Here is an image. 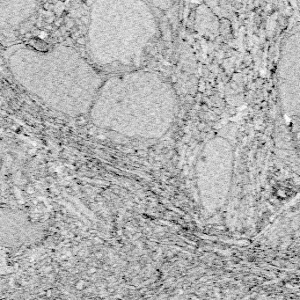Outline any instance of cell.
<instances>
[{
    "instance_id": "6",
    "label": "cell",
    "mask_w": 300,
    "mask_h": 300,
    "mask_svg": "<svg viewBox=\"0 0 300 300\" xmlns=\"http://www.w3.org/2000/svg\"><path fill=\"white\" fill-rule=\"evenodd\" d=\"M258 300H271L270 298H261V299H258Z\"/></svg>"
},
{
    "instance_id": "7",
    "label": "cell",
    "mask_w": 300,
    "mask_h": 300,
    "mask_svg": "<svg viewBox=\"0 0 300 300\" xmlns=\"http://www.w3.org/2000/svg\"><path fill=\"white\" fill-rule=\"evenodd\" d=\"M57 300H61V299H57Z\"/></svg>"
},
{
    "instance_id": "2",
    "label": "cell",
    "mask_w": 300,
    "mask_h": 300,
    "mask_svg": "<svg viewBox=\"0 0 300 300\" xmlns=\"http://www.w3.org/2000/svg\"><path fill=\"white\" fill-rule=\"evenodd\" d=\"M95 272H96V269H95V267H91V269H89L88 273H89V274H94Z\"/></svg>"
},
{
    "instance_id": "4",
    "label": "cell",
    "mask_w": 300,
    "mask_h": 300,
    "mask_svg": "<svg viewBox=\"0 0 300 300\" xmlns=\"http://www.w3.org/2000/svg\"><path fill=\"white\" fill-rule=\"evenodd\" d=\"M117 233H118V235H121V233H123V231H121V230H120V231H117Z\"/></svg>"
},
{
    "instance_id": "1",
    "label": "cell",
    "mask_w": 300,
    "mask_h": 300,
    "mask_svg": "<svg viewBox=\"0 0 300 300\" xmlns=\"http://www.w3.org/2000/svg\"><path fill=\"white\" fill-rule=\"evenodd\" d=\"M84 285H85V282H83V281H79L78 283L76 284V288L79 290H83V289H84Z\"/></svg>"
},
{
    "instance_id": "5",
    "label": "cell",
    "mask_w": 300,
    "mask_h": 300,
    "mask_svg": "<svg viewBox=\"0 0 300 300\" xmlns=\"http://www.w3.org/2000/svg\"><path fill=\"white\" fill-rule=\"evenodd\" d=\"M96 255H97L98 257H101V256H102V254H100V253H98V254H96Z\"/></svg>"
},
{
    "instance_id": "3",
    "label": "cell",
    "mask_w": 300,
    "mask_h": 300,
    "mask_svg": "<svg viewBox=\"0 0 300 300\" xmlns=\"http://www.w3.org/2000/svg\"><path fill=\"white\" fill-rule=\"evenodd\" d=\"M46 294H47V296H48V297H50V296H51V290H48V291H47Z\"/></svg>"
}]
</instances>
